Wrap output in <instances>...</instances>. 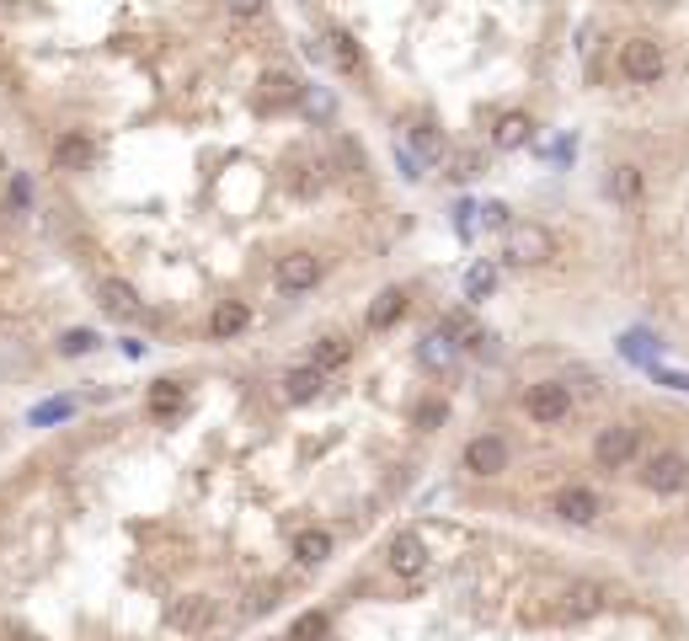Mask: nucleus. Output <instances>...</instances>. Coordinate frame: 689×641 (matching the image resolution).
I'll use <instances>...</instances> for the list:
<instances>
[{
  "label": "nucleus",
  "instance_id": "1",
  "mask_svg": "<svg viewBox=\"0 0 689 641\" xmlns=\"http://www.w3.org/2000/svg\"><path fill=\"white\" fill-rule=\"evenodd\" d=\"M38 187L22 166L0 155V385L38 364V342L59 348L65 358H86L102 348L91 326H75L65 337H38V300L27 294V236L38 230Z\"/></svg>",
  "mask_w": 689,
  "mask_h": 641
},
{
  "label": "nucleus",
  "instance_id": "2",
  "mask_svg": "<svg viewBox=\"0 0 689 641\" xmlns=\"http://www.w3.org/2000/svg\"><path fill=\"white\" fill-rule=\"evenodd\" d=\"M620 70H625V81H636V86H657L663 70H668L663 43L657 38H625L620 43Z\"/></svg>",
  "mask_w": 689,
  "mask_h": 641
},
{
  "label": "nucleus",
  "instance_id": "3",
  "mask_svg": "<svg viewBox=\"0 0 689 641\" xmlns=\"http://www.w3.org/2000/svg\"><path fill=\"white\" fill-rule=\"evenodd\" d=\"M321 273H326V262L316 252H284L273 262V289L278 294H305V289L321 284Z\"/></svg>",
  "mask_w": 689,
  "mask_h": 641
},
{
  "label": "nucleus",
  "instance_id": "4",
  "mask_svg": "<svg viewBox=\"0 0 689 641\" xmlns=\"http://www.w3.org/2000/svg\"><path fill=\"white\" fill-rule=\"evenodd\" d=\"M503 252H508V262H519V268H535V262L551 257V236H545L540 225H508Z\"/></svg>",
  "mask_w": 689,
  "mask_h": 641
},
{
  "label": "nucleus",
  "instance_id": "5",
  "mask_svg": "<svg viewBox=\"0 0 689 641\" xmlns=\"http://www.w3.org/2000/svg\"><path fill=\"white\" fill-rule=\"evenodd\" d=\"M593 460L609 465V471L631 465V460H636V428H625V422H609L599 439H593Z\"/></svg>",
  "mask_w": 689,
  "mask_h": 641
},
{
  "label": "nucleus",
  "instance_id": "6",
  "mask_svg": "<svg viewBox=\"0 0 689 641\" xmlns=\"http://www.w3.org/2000/svg\"><path fill=\"white\" fill-rule=\"evenodd\" d=\"M524 412L535 417V422H545V428H551V422H561V417L572 412L567 385H551V380H545V385H529V390H524Z\"/></svg>",
  "mask_w": 689,
  "mask_h": 641
},
{
  "label": "nucleus",
  "instance_id": "7",
  "mask_svg": "<svg viewBox=\"0 0 689 641\" xmlns=\"http://www.w3.org/2000/svg\"><path fill=\"white\" fill-rule=\"evenodd\" d=\"M465 471L471 476H503L508 471V444L497 433H481V439L465 444Z\"/></svg>",
  "mask_w": 689,
  "mask_h": 641
},
{
  "label": "nucleus",
  "instance_id": "8",
  "mask_svg": "<svg viewBox=\"0 0 689 641\" xmlns=\"http://www.w3.org/2000/svg\"><path fill=\"white\" fill-rule=\"evenodd\" d=\"M684 481H689V465L679 455H657L647 471H641V487L657 492V497H673V492H684Z\"/></svg>",
  "mask_w": 689,
  "mask_h": 641
},
{
  "label": "nucleus",
  "instance_id": "9",
  "mask_svg": "<svg viewBox=\"0 0 689 641\" xmlns=\"http://www.w3.org/2000/svg\"><path fill=\"white\" fill-rule=\"evenodd\" d=\"M556 519L593 524V519H599V492H593V487H561L556 492Z\"/></svg>",
  "mask_w": 689,
  "mask_h": 641
},
{
  "label": "nucleus",
  "instance_id": "10",
  "mask_svg": "<svg viewBox=\"0 0 689 641\" xmlns=\"http://www.w3.org/2000/svg\"><path fill=\"white\" fill-rule=\"evenodd\" d=\"M422 567H428V545H422L417 535L390 540V572L396 577H422Z\"/></svg>",
  "mask_w": 689,
  "mask_h": 641
},
{
  "label": "nucleus",
  "instance_id": "11",
  "mask_svg": "<svg viewBox=\"0 0 689 641\" xmlns=\"http://www.w3.org/2000/svg\"><path fill=\"white\" fill-rule=\"evenodd\" d=\"M348 358H353V342H348V337H332V332H326V337L310 342V369H316V374H337Z\"/></svg>",
  "mask_w": 689,
  "mask_h": 641
},
{
  "label": "nucleus",
  "instance_id": "12",
  "mask_svg": "<svg viewBox=\"0 0 689 641\" xmlns=\"http://www.w3.org/2000/svg\"><path fill=\"white\" fill-rule=\"evenodd\" d=\"M278 385H284V401H289V406H305V401H316L321 390H326V374H316V369L305 364V369H289Z\"/></svg>",
  "mask_w": 689,
  "mask_h": 641
},
{
  "label": "nucleus",
  "instance_id": "13",
  "mask_svg": "<svg viewBox=\"0 0 689 641\" xmlns=\"http://www.w3.org/2000/svg\"><path fill=\"white\" fill-rule=\"evenodd\" d=\"M406 150H412V155H417L422 166H438V161H444V155H449V145H444V134H438L433 123H417V129L406 134ZM412 155H406V161H412Z\"/></svg>",
  "mask_w": 689,
  "mask_h": 641
},
{
  "label": "nucleus",
  "instance_id": "14",
  "mask_svg": "<svg viewBox=\"0 0 689 641\" xmlns=\"http://www.w3.org/2000/svg\"><path fill=\"white\" fill-rule=\"evenodd\" d=\"M332 556V535L326 529H294V561L300 567H321Z\"/></svg>",
  "mask_w": 689,
  "mask_h": 641
},
{
  "label": "nucleus",
  "instance_id": "15",
  "mask_svg": "<svg viewBox=\"0 0 689 641\" xmlns=\"http://www.w3.org/2000/svg\"><path fill=\"white\" fill-rule=\"evenodd\" d=\"M321 43H326V59L337 65V75H358V70H364V54H358V43L348 33H326Z\"/></svg>",
  "mask_w": 689,
  "mask_h": 641
},
{
  "label": "nucleus",
  "instance_id": "16",
  "mask_svg": "<svg viewBox=\"0 0 689 641\" xmlns=\"http://www.w3.org/2000/svg\"><path fill=\"white\" fill-rule=\"evenodd\" d=\"M641 193H647V177H641L636 166H615V171H609V198H615V203L631 209V203H641Z\"/></svg>",
  "mask_w": 689,
  "mask_h": 641
},
{
  "label": "nucleus",
  "instance_id": "17",
  "mask_svg": "<svg viewBox=\"0 0 689 641\" xmlns=\"http://www.w3.org/2000/svg\"><path fill=\"white\" fill-rule=\"evenodd\" d=\"M599 609H604V599H599V588H572L567 599L556 604V615L577 625V620H593V615H599Z\"/></svg>",
  "mask_w": 689,
  "mask_h": 641
},
{
  "label": "nucleus",
  "instance_id": "18",
  "mask_svg": "<svg viewBox=\"0 0 689 641\" xmlns=\"http://www.w3.org/2000/svg\"><path fill=\"white\" fill-rule=\"evenodd\" d=\"M401 310H406V289H385L380 300L369 305V326H374V332H385V326L401 321Z\"/></svg>",
  "mask_w": 689,
  "mask_h": 641
},
{
  "label": "nucleus",
  "instance_id": "19",
  "mask_svg": "<svg viewBox=\"0 0 689 641\" xmlns=\"http://www.w3.org/2000/svg\"><path fill=\"white\" fill-rule=\"evenodd\" d=\"M454 353H460V348H454L444 332H433V337H422V342H417L422 369H449V364H454Z\"/></svg>",
  "mask_w": 689,
  "mask_h": 641
},
{
  "label": "nucleus",
  "instance_id": "20",
  "mask_svg": "<svg viewBox=\"0 0 689 641\" xmlns=\"http://www.w3.org/2000/svg\"><path fill=\"white\" fill-rule=\"evenodd\" d=\"M326 631H332V615H326V609H305V615L289 625L284 641H326Z\"/></svg>",
  "mask_w": 689,
  "mask_h": 641
},
{
  "label": "nucleus",
  "instance_id": "21",
  "mask_svg": "<svg viewBox=\"0 0 689 641\" xmlns=\"http://www.w3.org/2000/svg\"><path fill=\"white\" fill-rule=\"evenodd\" d=\"M529 134H535V123H529L524 113H508L503 123H497V145H503V150H519V145H529Z\"/></svg>",
  "mask_w": 689,
  "mask_h": 641
},
{
  "label": "nucleus",
  "instance_id": "22",
  "mask_svg": "<svg viewBox=\"0 0 689 641\" xmlns=\"http://www.w3.org/2000/svg\"><path fill=\"white\" fill-rule=\"evenodd\" d=\"M657 348H663V342H657L652 332H625V337H620V353L631 358V364H652Z\"/></svg>",
  "mask_w": 689,
  "mask_h": 641
},
{
  "label": "nucleus",
  "instance_id": "23",
  "mask_svg": "<svg viewBox=\"0 0 689 641\" xmlns=\"http://www.w3.org/2000/svg\"><path fill=\"white\" fill-rule=\"evenodd\" d=\"M492 289H497V268L492 262H476V268L465 273V300H487Z\"/></svg>",
  "mask_w": 689,
  "mask_h": 641
},
{
  "label": "nucleus",
  "instance_id": "24",
  "mask_svg": "<svg viewBox=\"0 0 689 641\" xmlns=\"http://www.w3.org/2000/svg\"><path fill=\"white\" fill-rule=\"evenodd\" d=\"M481 225H487V230H503V236H508V203H487V209H481Z\"/></svg>",
  "mask_w": 689,
  "mask_h": 641
},
{
  "label": "nucleus",
  "instance_id": "25",
  "mask_svg": "<svg viewBox=\"0 0 689 641\" xmlns=\"http://www.w3.org/2000/svg\"><path fill=\"white\" fill-rule=\"evenodd\" d=\"M444 422V401H428V406H417V428H438Z\"/></svg>",
  "mask_w": 689,
  "mask_h": 641
},
{
  "label": "nucleus",
  "instance_id": "26",
  "mask_svg": "<svg viewBox=\"0 0 689 641\" xmlns=\"http://www.w3.org/2000/svg\"><path fill=\"white\" fill-rule=\"evenodd\" d=\"M657 374V385H668V390H689V374H673V369H652Z\"/></svg>",
  "mask_w": 689,
  "mask_h": 641
},
{
  "label": "nucleus",
  "instance_id": "27",
  "mask_svg": "<svg viewBox=\"0 0 689 641\" xmlns=\"http://www.w3.org/2000/svg\"><path fill=\"white\" fill-rule=\"evenodd\" d=\"M268 641H284V636H268Z\"/></svg>",
  "mask_w": 689,
  "mask_h": 641
}]
</instances>
